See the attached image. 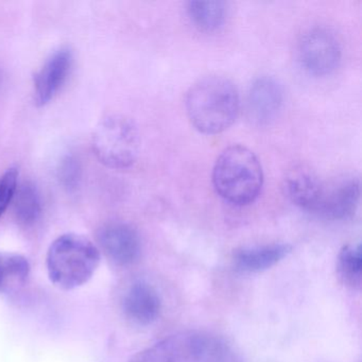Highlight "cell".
Masks as SVG:
<instances>
[{
    "label": "cell",
    "instance_id": "6da1fadb",
    "mask_svg": "<svg viewBox=\"0 0 362 362\" xmlns=\"http://www.w3.org/2000/svg\"><path fill=\"white\" fill-rule=\"evenodd\" d=\"M185 107L190 122L199 132L219 134L238 117L240 96L232 80L223 76H209L189 88Z\"/></svg>",
    "mask_w": 362,
    "mask_h": 362
},
{
    "label": "cell",
    "instance_id": "7a4b0ae2",
    "mask_svg": "<svg viewBox=\"0 0 362 362\" xmlns=\"http://www.w3.org/2000/svg\"><path fill=\"white\" fill-rule=\"evenodd\" d=\"M213 184L226 202L236 206L251 204L259 196L264 184L262 164L247 147L230 146L216 160Z\"/></svg>",
    "mask_w": 362,
    "mask_h": 362
},
{
    "label": "cell",
    "instance_id": "3957f363",
    "mask_svg": "<svg viewBox=\"0 0 362 362\" xmlns=\"http://www.w3.org/2000/svg\"><path fill=\"white\" fill-rule=\"evenodd\" d=\"M100 260V250L92 240L71 233L58 237L50 245L46 267L54 286L63 290H73L94 276Z\"/></svg>",
    "mask_w": 362,
    "mask_h": 362
},
{
    "label": "cell",
    "instance_id": "277c9868",
    "mask_svg": "<svg viewBox=\"0 0 362 362\" xmlns=\"http://www.w3.org/2000/svg\"><path fill=\"white\" fill-rule=\"evenodd\" d=\"M92 144L95 154L103 165L112 169H127L139 156L141 136L134 120L113 114L97 124Z\"/></svg>",
    "mask_w": 362,
    "mask_h": 362
},
{
    "label": "cell",
    "instance_id": "5b68a950",
    "mask_svg": "<svg viewBox=\"0 0 362 362\" xmlns=\"http://www.w3.org/2000/svg\"><path fill=\"white\" fill-rule=\"evenodd\" d=\"M298 57L307 73L323 77L338 69L342 48L338 37L329 29L313 28L300 37Z\"/></svg>",
    "mask_w": 362,
    "mask_h": 362
},
{
    "label": "cell",
    "instance_id": "8992f818",
    "mask_svg": "<svg viewBox=\"0 0 362 362\" xmlns=\"http://www.w3.org/2000/svg\"><path fill=\"white\" fill-rule=\"evenodd\" d=\"M284 88L276 78L262 76L254 80L247 96V114L257 126H268L283 109Z\"/></svg>",
    "mask_w": 362,
    "mask_h": 362
},
{
    "label": "cell",
    "instance_id": "52a82bcc",
    "mask_svg": "<svg viewBox=\"0 0 362 362\" xmlns=\"http://www.w3.org/2000/svg\"><path fill=\"white\" fill-rule=\"evenodd\" d=\"M360 182L353 175L325 183L323 197L315 215L329 220L351 217L359 204Z\"/></svg>",
    "mask_w": 362,
    "mask_h": 362
},
{
    "label": "cell",
    "instance_id": "ba28073f",
    "mask_svg": "<svg viewBox=\"0 0 362 362\" xmlns=\"http://www.w3.org/2000/svg\"><path fill=\"white\" fill-rule=\"evenodd\" d=\"M98 243L103 253L118 266L134 264L141 253V243L136 230L122 222H113L98 232Z\"/></svg>",
    "mask_w": 362,
    "mask_h": 362
},
{
    "label": "cell",
    "instance_id": "9c48e42d",
    "mask_svg": "<svg viewBox=\"0 0 362 362\" xmlns=\"http://www.w3.org/2000/svg\"><path fill=\"white\" fill-rule=\"evenodd\" d=\"M73 65V52L69 48L57 50L44 63L35 77V100L46 105L54 98L66 81Z\"/></svg>",
    "mask_w": 362,
    "mask_h": 362
},
{
    "label": "cell",
    "instance_id": "30bf717a",
    "mask_svg": "<svg viewBox=\"0 0 362 362\" xmlns=\"http://www.w3.org/2000/svg\"><path fill=\"white\" fill-rule=\"evenodd\" d=\"M325 183L305 166L294 167L286 175L284 189L290 201L300 209L317 214Z\"/></svg>",
    "mask_w": 362,
    "mask_h": 362
},
{
    "label": "cell",
    "instance_id": "8fae6325",
    "mask_svg": "<svg viewBox=\"0 0 362 362\" xmlns=\"http://www.w3.org/2000/svg\"><path fill=\"white\" fill-rule=\"evenodd\" d=\"M124 311L131 321L148 325L156 321L162 309L158 291L147 283L133 284L124 296Z\"/></svg>",
    "mask_w": 362,
    "mask_h": 362
},
{
    "label": "cell",
    "instance_id": "7c38bea8",
    "mask_svg": "<svg viewBox=\"0 0 362 362\" xmlns=\"http://www.w3.org/2000/svg\"><path fill=\"white\" fill-rule=\"evenodd\" d=\"M291 252V245L284 243L243 247L234 254L235 266L245 272H259L281 262Z\"/></svg>",
    "mask_w": 362,
    "mask_h": 362
},
{
    "label": "cell",
    "instance_id": "4fadbf2b",
    "mask_svg": "<svg viewBox=\"0 0 362 362\" xmlns=\"http://www.w3.org/2000/svg\"><path fill=\"white\" fill-rule=\"evenodd\" d=\"M30 264L24 255L0 252V294L18 291L28 281Z\"/></svg>",
    "mask_w": 362,
    "mask_h": 362
},
{
    "label": "cell",
    "instance_id": "5bb4252c",
    "mask_svg": "<svg viewBox=\"0 0 362 362\" xmlns=\"http://www.w3.org/2000/svg\"><path fill=\"white\" fill-rule=\"evenodd\" d=\"M187 14L190 22L203 33L219 30L226 21L228 6L223 1H189Z\"/></svg>",
    "mask_w": 362,
    "mask_h": 362
},
{
    "label": "cell",
    "instance_id": "9a60e30c",
    "mask_svg": "<svg viewBox=\"0 0 362 362\" xmlns=\"http://www.w3.org/2000/svg\"><path fill=\"white\" fill-rule=\"evenodd\" d=\"M13 201L16 219L22 226H33L41 218V194L33 182H24L18 186Z\"/></svg>",
    "mask_w": 362,
    "mask_h": 362
},
{
    "label": "cell",
    "instance_id": "2e32d148",
    "mask_svg": "<svg viewBox=\"0 0 362 362\" xmlns=\"http://www.w3.org/2000/svg\"><path fill=\"white\" fill-rule=\"evenodd\" d=\"M338 271L347 285L360 287L362 273V255L360 245H345L338 257Z\"/></svg>",
    "mask_w": 362,
    "mask_h": 362
},
{
    "label": "cell",
    "instance_id": "e0dca14e",
    "mask_svg": "<svg viewBox=\"0 0 362 362\" xmlns=\"http://www.w3.org/2000/svg\"><path fill=\"white\" fill-rule=\"evenodd\" d=\"M18 169L10 167L0 177V218L7 211L12 201L14 200L18 188Z\"/></svg>",
    "mask_w": 362,
    "mask_h": 362
},
{
    "label": "cell",
    "instance_id": "ac0fdd59",
    "mask_svg": "<svg viewBox=\"0 0 362 362\" xmlns=\"http://www.w3.org/2000/svg\"><path fill=\"white\" fill-rule=\"evenodd\" d=\"M58 173L61 184L67 190H75L79 186L81 180V166L75 156H66L61 162Z\"/></svg>",
    "mask_w": 362,
    "mask_h": 362
}]
</instances>
